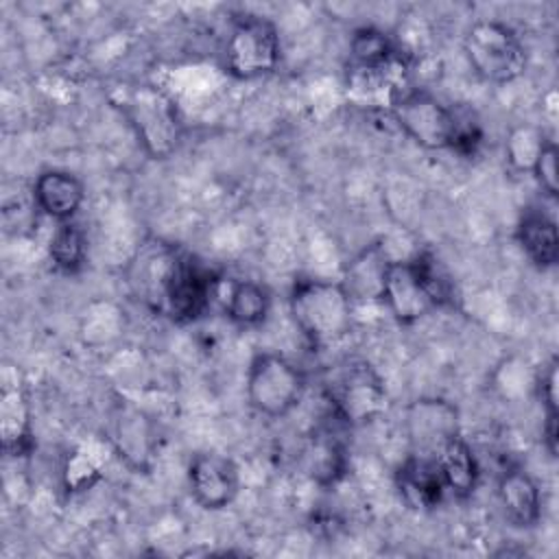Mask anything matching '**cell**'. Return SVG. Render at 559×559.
Returning <instances> with one entry per match:
<instances>
[{
  "label": "cell",
  "instance_id": "1",
  "mask_svg": "<svg viewBox=\"0 0 559 559\" xmlns=\"http://www.w3.org/2000/svg\"><path fill=\"white\" fill-rule=\"evenodd\" d=\"M288 308L295 325L314 347H328L352 332L354 299L341 282L299 280L295 282Z\"/></svg>",
  "mask_w": 559,
  "mask_h": 559
},
{
  "label": "cell",
  "instance_id": "2",
  "mask_svg": "<svg viewBox=\"0 0 559 559\" xmlns=\"http://www.w3.org/2000/svg\"><path fill=\"white\" fill-rule=\"evenodd\" d=\"M122 118L153 159H166L181 142V120L175 100L157 85H135L116 100Z\"/></svg>",
  "mask_w": 559,
  "mask_h": 559
},
{
  "label": "cell",
  "instance_id": "3",
  "mask_svg": "<svg viewBox=\"0 0 559 559\" xmlns=\"http://www.w3.org/2000/svg\"><path fill=\"white\" fill-rule=\"evenodd\" d=\"M463 52L474 70L487 83L504 85L526 70V50L520 35L500 20H478L463 37Z\"/></svg>",
  "mask_w": 559,
  "mask_h": 559
},
{
  "label": "cell",
  "instance_id": "4",
  "mask_svg": "<svg viewBox=\"0 0 559 559\" xmlns=\"http://www.w3.org/2000/svg\"><path fill=\"white\" fill-rule=\"evenodd\" d=\"M247 402L249 406L271 419L286 417L304 397V371L282 354L262 352L247 369Z\"/></svg>",
  "mask_w": 559,
  "mask_h": 559
},
{
  "label": "cell",
  "instance_id": "5",
  "mask_svg": "<svg viewBox=\"0 0 559 559\" xmlns=\"http://www.w3.org/2000/svg\"><path fill=\"white\" fill-rule=\"evenodd\" d=\"M225 70L240 81H251L275 72L282 59V44L271 20L242 15L231 24L225 41Z\"/></svg>",
  "mask_w": 559,
  "mask_h": 559
},
{
  "label": "cell",
  "instance_id": "6",
  "mask_svg": "<svg viewBox=\"0 0 559 559\" xmlns=\"http://www.w3.org/2000/svg\"><path fill=\"white\" fill-rule=\"evenodd\" d=\"M216 286L218 277L207 264L190 253L175 251L162 286L159 310L179 323L194 321L210 308Z\"/></svg>",
  "mask_w": 559,
  "mask_h": 559
},
{
  "label": "cell",
  "instance_id": "7",
  "mask_svg": "<svg viewBox=\"0 0 559 559\" xmlns=\"http://www.w3.org/2000/svg\"><path fill=\"white\" fill-rule=\"evenodd\" d=\"M395 124L421 148H452L459 116L428 92L411 90L391 100Z\"/></svg>",
  "mask_w": 559,
  "mask_h": 559
},
{
  "label": "cell",
  "instance_id": "8",
  "mask_svg": "<svg viewBox=\"0 0 559 559\" xmlns=\"http://www.w3.org/2000/svg\"><path fill=\"white\" fill-rule=\"evenodd\" d=\"M330 411L347 426L369 421L386 406V386L365 360H352L328 384Z\"/></svg>",
  "mask_w": 559,
  "mask_h": 559
},
{
  "label": "cell",
  "instance_id": "9",
  "mask_svg": "<svg viewBox=\"0 0 559 559\" xmlns=\"http://www.w3.org/2000/svg\"><path fill=\"white\" fill-rule=\"evenodd\" d=\"M109 441L116 454L135 472H148L159 450V435L153 417L129 402L116 406Z\"/></svg>",
  "mask_w": 559,
  "mask_h": 559
},
{
  "label": "cell",
  "instance_id": "10",
  "mask_svg": "<svg viewBox=\"0 0 559 559\" xmlns=\"http://www.w3.org/2000/svg\"><path fill=\"white\" fill-rule=\"evenodd\" d=\"M188 485L194 502L207 511L229 507L240 491V469L223 452H199L188 465Z\"/></svg>",
  "mask_w": 559,
  "mask_h": 559
},
{
  "label": "cell",
  "instance_id": "11",
  "mask_svg": "<svg viewBox=\"0 0 559 559\" xmlns=\"http://www.w3.org/2000/svg\"><path fill=\"white\" fill-rule=\"evenodd\" d=\"M380 301L386 306L391 317L402 325H411L424 319L435 308H439L413 258L391 260Z\"/></svg>",
  "mask_w": 559,
  "mask_h": 559
},
{
  "label": "cell",
  "instance_id": "12",
  "mask_svg": "<svg viewBox=\"0 0 559 559\" xmlns=\"http://www.w3.org/2000/svg\"><path fill=\"white\" fill-rule=\"evenodd\" d=\"M406 430L419 454H435L450 437L459 435L454 404L439 397L415 400L406 408Z\"/></svg>",
  "mask_w": 559,
  "mask_h": 559
},
{
  "label": "cell",
  "instance_id": "13",
  "mask_svg": "<svg viewBox=\"0 0 559 559\" xmlns=\"http://www.w3.org/2000/svg\"><path fill=\"white\" fill-rule=\"evenodd\" d=\"M0 435L9 456L26 454L31 448V411L17 369H4L0 386Z\"/></svg>",
  "mask_w": 559,
  "mask_h": 559
},
{
  "label": "cell",
  "instance_id": "14",
  "mask_svg": "<svg viewBox=\"0 0 559 559\" xmlns=\"http://www.w3.org/2000/svg\"><path fill=\"white\" fill-rule=\"evenodd\" d=\"M395 487L402 500L417 511L435 509L445 496V485L432 454H411L395 472Z\"/></svg>",
  "mask_w": 559,
  "mask_h": 559
},
{
  "label": "cell",
  "instance_id": "15",
  "mask_svg": "<svg viewBox=\"0 0 559 559\" xmlns=\"http://www.w3.org/2000/svg\"><path fill=\"white\" fill-rule=\"evenodd\" d=\"M33 201L41 214L57 223L72 221L85 201L83 181L59 168H50L37 175L33 183Z\"/></svg>",
  "mask_w": 559,
  "mask_h": 559
},
{
  "label": "cell",
  "instance_id": "16",
  "mask_svg": "<svg viewBox=\"0 0 559 559\" xmlns=\"http://www.w3.org/2000/svg\"><path fill=\"white\" fill-rule=\"evenodd\" d=\"M498 502L511 526L531 528L542 518V493L533 476L520 467H509L498 478Z\"/></svg>",
  "mask_w": 559,
  "mask_h": 559
},
{
  "label": "cell",
  "instance_id": "17",
  "mask_svg": "<svg viewBox=\"0 0 559 559\" xmlns=\"http://www.w3.org/2000/svg\"><path fill=\"white\" fill-rule=\"evenodd\" d=\"M393 258H389L386 249L380 242L367 245L358 251L343 271V288L354 301H380L386 269Z\"/></svg>",
  "mask_w": 559,
  "mask_h": 559
},
{
  "label": "cell",
  "instance_id": "18",
  "mask_svg": "<svg viewBox=\"0 0 559 559\" xmlns=\"http://www.w3.org/2000/svg\"><path fill=\"white\" fill-rule=\"evenodd\" d=\"M393 63H395V48L382 31L373 26H362L354 31L349 39V70L354 79H360V81L384 79L393 68Z\"/></svg>",
  "mask_w": 559,
  "mask_h": 559
},
{
  "label": "cell",
  "instance_id": "19",
  "mask_svg": "<svg viewBox=\"0 0 559 559\" xmlns=\"http://www.w3.org/2000/svg\"><path fill=\"white\" fill-rule=\"evenodd\" d=\"M515 238L537 269H552L559 260V231L552 216L528 207L515 227Z\"/></svg>",
  "mask_w": 559,
  "mask_h": 559
},
{
  "label": "cell",
  "instance_id": "20",
  "mask_svg": "<svg viewBox=\"0 0 559 559\" xmlns=\"http://www.w3.org/2000/svg\"><path fill=\"white\" fill-rule=\"evenodd\" d=\"M432 456L439 465L445 491L456 498H467L474 493L480 478V467L469 443L461 435L450 437Z\"/></svg>",
  "mask_w": 559,
  "mask_h": 559
},
{
  "label": "cell",
  "instance_id": "21",
  "mask_svg": "<svg viewBox=\"0 0 559 559\" xmlns=\"http://www.w3.org/2000/svg\"><path fill=\"white\" fill-rule=\"evenodd\" d=\"M271 310L269 290L253 280H234L227 288L225 312L240 328H258Z\"/></svg>",
  "mask_w": 559,
  "mask_h": 559
},
{
  "label": "cell",
  "instance_id": "22",
  "mask_svg": "<svg viewBox=\"0 0 559 559\" xmlns=\"http://www.w3.org/2000/svg\"><path fill=\"white\" fill-rule=\"evenodd\" d=\"M310 476L321 485L336 483L345 472V445L330 426L319 428L306 448Z\"/></svg>",
  "mask_w": 559,
  "mask_h": 559
},
{
  "label": "cell",
  "instance_id": "23",
  "mask_svg": "<svg viewBox=\"0 0 559 559\" xmlns=\"http://www.w3.org/2000/svg\"><path fill=\"white\" fill-rule=\"evenodd\" d=\"M48 255L57 271H61L66 275L79 273L87 258L85 231L74 221L59 223L50 236Z\"/></svg>",
  "mask_w": 559,
  "mask_h": 559
},
{
  "label": "cell",
  "instance_id": "24",
  "mask_svg": "<svg viewBox=\"0 0 559 559\" xmlns=\"http://www.w3.org/2000/svg\"><path fill=\"white\" fill-rule=\"evenodd\" d=\"M542 142H544V133L539 129L518 127L507 142V153L513 166L520 170H531Z\"/></svg>",
  "mask_w": 559,
  "mask_h": 559
},
{
  "label": "cell",
  "instance_id": "25",
  "mask_svg": "<svg viewBox=\"0 0 559 559\" xmlns=\"http://www.w3.org/2000/svg\"><path fill=\"white\" fill-rule=\"evenodd\" d=\"M531 173L535 177V181L539 183V188L550 197L555 199L559 194V175H557V144L550 140V138H544L535 159H533V166H531Z\"/></svg>",
  "mask_w": 559,
  "mask_h": 559
},
{
  "label": "cell",
  "instance_id": "26",
  "mask_svg": "<svg viewBox=\"0 0 559 559\" xmlns=\"http://www.w3.org/2000/svg\"><path fill=\"white\" fill-rule=\"evenodd\" d=\"M96 478H98L96 467L83 454H76L72 461H68V467H66V485H68V489H72V491L87 489V487H92V483Z\"/></svg>",
  "mask_w": 559,
  "mask_h": 559
},
{
  "label": "cell",
  "instance_id": "27",
  "mask_svg": "<svg viewBox=\"0 0 559 559\" xmlns=\"http://www.w3.org/2000/svg\"><path fill=\"white\" fill-rule=\"evenodd\" d=\"M557 369H559V360L557 356L550 358V362L546 365V369L542 371V376L537 378V395L544 404V411H559V402H557Z\"/></svg>",
  "mask_w": 559,
  "mask_h": 559
},
{
  "label": "cell",
  "instance_id": "28",
  "mask_svg": "<svg viewBox=\"0 0 559 559\" xmlns=\"http://www.w3.org/2000/svg\"><path fill=\"white\" fill-rule=\"evenodd\" d=\"M542 441L550 456H557L559 450V411H546L542 424Z\"/></svg>",
  "mask_w": 559,
  "mask_h": 559
}]
</instances>
